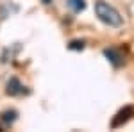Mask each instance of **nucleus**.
I'll use <instances>...</instances> for the list:
<instances>
[{
	"label": "nucleus",
	"instance_id": "obj_1",
	"mask_svg": "<svg viewBox=\"0 0 134 132\" xmlns=\"http://www.w3.org/2000/svg\"><path fill=\"white\" fill-rule=\"evenodd\" d=\"M95 13H97L98 20L102 23H105V25H109V27H120L122 21H124L120 13L114 9L113 5H109L107 2H102V0H98L95 4Z\"/></svg>",
	"mask_w": 134,
	"mask_h": 132
},
{
	"label": "nucleus",
	"instance_id": "obj_2",
	"mask_svg": "<svg viewBox=\"0 0 134 132\" xmlns=\"http://www.w3.org/2000/svg\"><path fill=\"white\" fill-rule=\"evenodd\" d=\"M132 116H134V107H132V105H125L124 109H120V111L114 114V118L111 120V129H118V127H122V125L127 123Z\"/></svg>",
	"mask_w": 134,
	"mask_h": 132
},
{
	"label": "nucleus",
	"instance_id": "obj_3",
	"mask_svg": "<svg viewBox=\"0 0 134 132\" xmlns=\"http://www.w3.org/2000/svg\"><path fill=\"white\" fill-rule=\"evenodd\" d=\"M104 55L109 59V61L113 62V66H122L124 64V61H125V57H124V54L118 50V48H114V47H111V48H105L104 50Z\"/></svg>",
	"mask_w": 134,
	"mask_h": 132
},
{
	"label": "nucleus",
	"instance_id": "obj_4",
	"mask_svg": "<svg viewBox=\"0 0 134 132\" xmlns=\"http://www.w3.org/2000/svg\"><path fill=\"white\" fill-rule=\"evenodd\" d=\"M5 93L11 95V96H16V95H21L23 93V86L18 79H11L7 82V88H5Z\"/></svg>",
	"mask_w": 134,
	"mask_h": 132
},
{
	"label": "nucleus",
	"instance_id": "obj_5",
	"mask_svg": "<svg viewBox=\"0 0 134 132\" xmlns=\"http://www.w3.org/2000/svg\"><path fill=\"white\" fill-rule=\"evenodd\" d=\"M68 5H70V9L75 11V13H81V11L86 9V2H84V0H68Z\"/></svg>",
	"mask_w": 134,
	"mask_h": 132
},
{
	"label": "nucleus",
	"instance_id": "obj_6",
	"mask_svg": "<svg viewBox=\"0 0 134 132\" xmlns=\"http://www.w3.org/2000/svg\"><path fill=\"white\" fill-rule=\"evenodd\" d=\"M2 120H4V123H13L16 120V111H5L2 114Z\"/></svg>",
	"mask_w": 134,
	"mask_h": 132
},
{
	"label": "nucleus",
	"instance_id": "obj_7",
	"mask_svg": "<svg viewBox=\"0 0 134 132\" xmlns=\"http://www.w3.org/2000/svg\"><path fill=\"white\" fill-rule=\"evenodd\" d=\"M68 48H70V50H82L84 48V41H72V43H70V45H68Z\"/></svg>",
	"mask_w": 134,
	"mask_h": 132
},
{
	"label": "nucleus",
	"instance_id": "obj_8",
	"mask_svg": "<svg viewBox=\"0 0 134 132\" xmlns=\"http://www.w3.org/2000/svg\"><path fill=\"white\" fill-rule=\"evenodd\" d=\"M43 4H47V5H48V4H52V0H41Z\"/></svg>",
	"mask_w": 134,
	"mask_h": 132
}]
</instances>
